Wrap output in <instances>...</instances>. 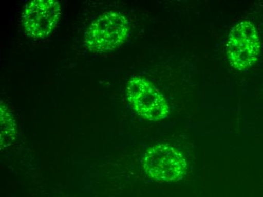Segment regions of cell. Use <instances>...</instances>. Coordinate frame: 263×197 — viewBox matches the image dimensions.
<instances>
[{
  "instance_id": "cell-2",
  "label": "cell",
  "mask_w": 263,
  "mask_h": 197,
  "mask_svg": "<svg viewBox=\"0 0 263 197\" xmlns=\"http://www.w3.org/2000/svg\"><path fill=\"white\" fill-rule=\"evenodd\" d=\"M257 30L250 22H240L232 28L226 43L229 63L238 70L248 69L257 61L260 51Z\"/></svg>"
},
{
  "instance_id": "cell-5",
  "label": "cell",
  "mask_w": 263,
  "mask_h": 197,
  "mask_svg": "<svg viewBox=\"0 0 263 197\" xmlns=\"http://www.w3.org/2000/svg\"><path fill=\"white\" fill-rule=\"evenodd\" d=\"M60 16V5L57 1L34 0L24 9L22 22L30 36L43 38L52 33Z\"/></svg>"
},
{
  "instance_id": "cell-6",
  "label": "cell",
  "mask_w": 263,
  "mask_h": 197,
  "mask_svg": "<svg viewBox=\"0 0 263 197\" xmlns=\"http://www.w3.org/2000/svg\"><path fill=\"white\" fill-rule=\"evenodd\" d=\"M15 122L10 110L6 106H1V148H6L14 140Z\"/></svg>"
},
{
  "instance_id": "cell-3",
  "label": "cell",
  "mask_w": 263,
  "mask_h": 197,
  "mask_svg": "<svg viewBox=\"0 0 263 197\" xmlns=\"http://www.w3.org/2000/svg\"><path fill=\"white\" fill-rule=\"evenodd\" d=\"M143 168L147 174L158 182L180 180L187 172V164L180 152L166 144H156L146 151Z\"/></svg>"
},
{
  "instance_id": "cell-4",
  "label": "cell",
  "mask_w": 263,
  "mask_h": 197,
  "mask_svg": "<svg viewBox=\"0 0 263 197\" xmlns=\"http://www.w3.org/2000/svg\"><path fill=\"white\" fill-rule=\"evenodd\" d=\"M127 97L136 113L149 121H159L169 115L167 101L145 78L133 77L129 80L127 84Z\"/></svg>"
},
{
  "instance_id": "cell-1",
  "label": "cell",
  "mask_w": 263,
  "mask_h": 197,
  "mask_svg": "<svg viewBox=\"0 0 263 197\" xmlns=\"http://www.w3.org/2000/svg\"><path fill=\"white\" fill-rule=\"evenodd\" d=\"M129 30V22L123 14L106 12L93 22L86 30L84 44L93 52L114 50L124 42Z\"/></svg>"
}]
</instances>
